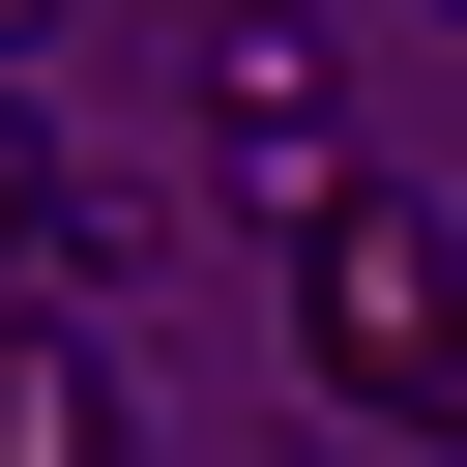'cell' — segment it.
<instances>
[{
	"label": "cell",
	"mask_w": 467,
	"mask_h": 467,
	"mask_svg": "<svg viewBox=\"0 0 467 467\" xmlns=\"http://www.w3.org/2000/svg\"><path fill=\"white\" fill-rule=\"evenodd\" d=\"M204 175H234L263 234L350 204V88H321V29H204Z\"/></svg>",
	"instance_id": "obj_1"
},
{
	"label": "cell",
	"mask_w": 467,
	"mask_h": 467,
	"mask_svg": "<svg viewBox=\"0 0 467 467\" xmlns=\"http://www.w3.org/2000/svg\"><path fill=\"white\" fill-rule=\"evenodd\" d=\"M0 467H117V379H88L58 321H0Z\"/></svg>",
	"instance_id": "obj_2"
},
{
	"label": "cell",
	"mask_w": 467,
	"mask_h": 467,
	"mask_svg": "<svg viewBox=\"0 0 467 467\" xmlns=\"http://www.w3.org/2000/svg\"><path fill=\"white\" fill-rule=\"evenodd\" d=\"M0 292H88V175H58L29 88H0Z\"/></svg>",
	"instance_id": "obj_3"
},
{
	"label": "cell",
	"mask_w": 467,
	"mask_h": 467,
	"mask_svg": "<svg viewBox=\"0 0 467 467\" xmlns=\"http://www.w3.org/2000/svg\"><path fill=\"white\" fill-rule=\"evenodd\" d=\"M29 29H58V0H0V58H29Z\"/></svg>",
	"instance_id": "obj_4"
}]
</instances>
